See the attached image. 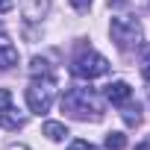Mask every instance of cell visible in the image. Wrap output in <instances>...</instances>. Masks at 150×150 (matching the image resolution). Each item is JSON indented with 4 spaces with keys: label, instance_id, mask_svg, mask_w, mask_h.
Masks as SVG:
<instances>
[{
    "label": "cell",
    "instance_id": "7",
    "mask_svg": "<svg viewBox=\"0 0 150 150\" xmlns=\"http://www.w3.org/2000/svg\"><path fill=\"white\" fill-rule=\"evenodd\" d=\"M15 62H18V50H15V44L6 41V38H0V71H9Z\"/></svg>",
    "mask_w": 150,
    "mask_h": 150
},
{
    "label": "cell",
    "instance_id": "15",
    "mask_svg": "<svg viewBox=\"0 0 150 150\" xmlns=\"http://www.w3.org/2000/svg\"><path fill=\"white\" fill-rule=\"evenodd\" d=\"M147 3H150V0H147Z\"/></svg>",
    "mask_w": 150,
    "mask_h": 150
},
{
    "label": "cell",
    "instance_id": "5",
    "mask_svg": "<svg viewBox=\"0 0 150 150\" xmlns=\"http://www.w3.org/2000/svg\"><path fill=\"white\" fill-rule=\"evenodd\" d=\"M0 124L9 127V129L24 127V118L15 115V109H12V94H9V88H0Z\"/></svg>",
    "mask_w": 150,
    "mask_h": 150
},
{
    "label": "cell",
    "instance_id": "11",
    "mask_svg": "<svg viewBox=\"0 0 150 150\" xmlns=\"http://www.w3.org/2000/svg\"><path fill=\"white\" fill-rule=\"evenodd\" d=\"M68 150H97V147H94V144H88V141H83V138H80V141H71V147H68Z\"/></svg>",
    "mask_w": 150,
    "mask_h": 150
},
{
    "label": "cell",
    "instance_id": "9",
    "mask_svg": "<svg viewBox=\"0 0 150 150\" xmlns=\"http://www.w3.org/2000/svg\"><path fill=\"white\" fill-rule=\"evenodd\" d=\"M106 147L109 150H124L127 147V135L124 132H109L106 135Z\"/></svg>",
    "mask_w": 150,
    "mask_h": 150
},
{
    "label": "cell",
    "instance_id": "6",
    "mask_svg": "<svg viewBox=\"0 0 150 150\" xmlns=\"http://www.w3.org/2000/svg\"><path fill=\"white\" fill-rule=\"evenodd\" d=\"M129 97H132V88H129L124 80H118V83H109V86H106V100H109V103L124 106Z\"/></svg>",
    "mask_w": 150,
    "mask_h": 150
},
{
    "label": "cell",
    "instance_id": "12",
    "mask_svg": "<svg viewBox=\"0 0 150 150\" xmlns=\"http://www.w3.org/2000/svg\"><path fill=\"white\" fill-rule=\"evenodd\" d=\"M141 74H144V80H150V50L144 56V65H141Z\"/></svg>",
    "mask_w": 150,
    "mask_h": 150
},
{
    "label": "cell",
    "instance_id": "4",
    "mask_svg": "<svg viewBox=\"0 0 150 150\" xmlns=\"http://www.w3.org/2000/svg\"><path fill=\"white\" fill-rule=\"evenodd\" d=\"M112 41L121 50H129L141 41V27L135 18H112Z\"/></svg>",
    "mask_w": 150,
    "mask_h": 150
},
{
    "label": "cell",
    "instance_id": "1",
    "mask_svg": "<svg viewBox=\"0 0 150 150\" xmlns=\"http://www.w3.org/2000/svg\"><path fill=\"white\" fill-rule=\"evenodd\" d=\"M62 109H65L71 118H80V121H86V118L97 121L100 112H103V106H100L94 88H68V91L62 94Z\"/></svg>",
    "mask_w": 150,
    "mask_h": 150
},
{
    "label": "cell",
    "instance_id": "8",
    "mask_svg": "<svg viewBox=\"0 0 150 150\" xmlns=\"http://www.w3.org/2000/svg\"><path fill=\"white\" fill-rule=\"evenodd\" d=\"M44 135H47L50 141H62V138L68 135V127L59 124V121H47V124H44Z\"/></svg>",
    "mask_w": 150,
    "mask_h": 150
},
{
    "label": "cell",
    "instance_id": "14",
    "mask_svg": "<svg viewBox=\"0 0 150 150\" xmlns=\"http://www.w3.org/2000/svg\"><path fill=\"white\" fill-rule=\"evenodd\" d=\"M12 9V0H0V12H9Z\"/></svg>",
    "mask_w": 150,
    "mask_h": 150
},
{
    "label": "cell",
    "instance_id": "10",
    "mask_svg": "<svg viewBox=\"0 0 150 150\" xmlns=\"http://www.w3.org/2000/svg\"><path fill=\"white\" fill-rule=\"evenodd\" d=\"M33 74H50V65H47V59L35 56V59H33Z\"/></svg>",
    "mask_w": 150,
    "mask_h": 150
},
{
    "label": "cell",
    "instance_id": "2",
    "mask_svg": "<svg viewBox=\"0 0 150 150\" xmlns=\"http://www.w3.org/2000/svg\"><path fill=\"white\" fill-rule=\"evenodd\" d=\"M53 91H56V83L50 74H44V77H33V83L27 86V103L35 115H44L50 106H53Z\"/></svg>",
    "mask_w": 150,
    "mask_h": 150
},
{
    "label": "cell",
    "instance_id": "3",
    "mask_svg": "<svg viewBox=\"0 0 150 150\" xmlns=\"http://www.w3.org/2000/svg\"><path fill=\"white\" fill-rule=\"evenodd\" d=\"M71 71H74V77H80V80H94V77H103L109 71V62H106V56H100L94 50H83L74 59Z\"/></svg>",
    "mask_w": 150,
    "mask_h": 150
},
{
    "label": "cell",
    "instance_id": "13",
    "mask_svg": "<svg viewBox=\"0 0 150 150\" xmlns=\"http://www.w3.org/2000/svg\"><path fill=\"white\" fill-rule=\"evenodd\" d=\"M71 3H74V9H88L91 0H71Z\"/></svg>",
    "mask_w": 150,
    "mask_h": 150
}]
</instances>
